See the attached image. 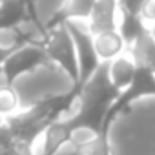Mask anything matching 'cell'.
<instances>
[{"instance_id": "7c38bea8", "label": "cell", "mask_w": 155, "mask_h": 155, "mask_svg": "<svg viewBox=\"0 0 155 155\" xmlns=\"http://www.w3.org/2000/svg\"><path fill=\"white\" fill-rule=\"evenodd\" d=\"M135 68L137 66L133 64V60L122 55L110 62V81L120 93L130 86L133 75H135Z\"/></svg>"}, {"instance_id": "ffe728a7", "label": "cell", "mask_w": 155, "mask_h": 155, "mask_svg": "<svg viewBox=\"0 0 155 155\" xmlns=\"http://www.w3.org/2000/svg\"><path fill=\"white\" fill-rule=\"evenodd\" d=\"M2 124H4V119H2V117H0V126H2Z\"/></svg>"}, {"instance_id": "8fae6325", "label": "cell", "mask_w": 155, "mask_h": 155, "mask_svg": "<svg viewBox=\"0 0 155 155\" xmlns=\"http://www.w3.org/2000/svg\"><path fill=\"white\" fill-rule=\"evenodd\" d=\"M93 46H95V51H97L101 62H111L113 58L120 57L122 51L126 49L124 42H122V38H120V35H119L117 29L95 35L93 37Z\"/></svg>"}, {"instance_id": "4fadbf2b", "label": "cell", "mask_w": 155, "mask_h": 155, "mask_svg": "<svg viewBox=\"0 0 155 155\" xmlns=\"http://www.w3.org/2000/svg\"><path fill=\"white\" fill-rule=\"evenodd\" d=\"M75 148L69 155H110V144H108V135H93V139L84 140V142H73Z\"/></svg>"}, {"instance_id": "9c48e42d", "label": "cell", "mask_w": 155, "mask_h": 155, "mask_svg": "<svg viewBox=\"0 0 155 155\" xmlns=\"http://www.w3.org/2000/svg\"><path fill=\"white\" fill-rule=\"evenodd\" d=\"M37 17L31 0H4L0 2V31L15 29L26 20Z\"/></svg>"}, {"instance_id": "30bf717a", "label": "cell", "mask_w": 155, "mask_h": 155, "mask_svg": "<svg viewBox=\"0 0 155 155\" xmlns=\"http://www.w3.org/2000/svg\"><path fill=\"white\" fill-rule=\"evenodd\" d=\"M119 13H120V22H117V31L124 42V48L130 49L148 31V26L142 22V18L139 15L128 13L124 9H119Z\"/></svg>"}, {"instance_id": "e0dca14e", "label": "cell", "mask_w": 155, "mask_h": 155, "mask_svg": "<svg viewBox=\"0 0 155 155\" xmlns=\"http://www.w3.org/2000/svg\"><path fill=\"white\" fill-rule=\"evenodd\" d=\"M117 2H119V9H124L128 13L139 15L146 0H117Z\"/></svg>"}, {"instance_id": "8992f818", "label": "cell", "mask_w": 155, "mask_h": 155, "mask_svg": "<svg viewBox=\"0 0 155 155\" xmlns=\"http://www.w3.org/2000/svg\"><path fill=\"white\" fill-rule=\"evenodd\" d=\"M146 95H155V75L144 68V66H137L135 68V75H133V79L130 82V86L119 95V99L113 102V106L110 108L108 111V117H106V122H104V130L108 131L111 120L122 113L133 101L140 99V97H146Z\"/></svg>"}, {"instance_id": "277c9868", "label": "cell", "mask_w": 155, "mask_h": 155, "mask_svg": "<svg viewBox=\"0 0 155 155\" xmlns=\"http://www.w3.org/2000/svg\"><path fill=\"white\" fill-rule=\"evenodd\" d=\"M49 64L46 51L42 46H33V44H26L18 49H15L0 66V77L6 86L13 88L15 81L18 77L37 69L38 66Z\"/></svg>"}, {"instance_id": "5bb4252c", "label": "cell", "mask_w": 155, "mask_h": 155, "mask_svg": "<svg viewBox=\"0 0 155 155\" xmlns=\"http://www.w3.org/2000/svg\"><path fill=\"white\" fill-rule=\"evenodd\" d=\"M0 155H33V150L18 144L6 126H0Z\"/></svg>"}, {"instance_id": "d6986e66", "label": "cell", "mask_w": 155, "mask_h": 155, "mask_svg": "<svg viewBox=\"0 0 155 155\" xmlns=\"http://www.w3.org/2000/svg\"><path fill=\"white\" fill-rule=\"evenodd\" d=\"M150 33H151V37H153V40H155V22L150 26Z\"/></svg>"}, {"instance_id": "7a4b0ae2", "label": "cell", "mask_w": 155, "mask_h": 155, "mask_svg": "<svg viewBox=\"0 0 155 155\" xmlns=\"http://www.w3.org/2000/svg\"><path fill=\"white\" fill-rule=\"evenodd\" d=\"M79 93H81V90H77L73 86L68 93L46 97V99L38 101L33 108H29L28 111L13 113V115L6 117L4 126L18 144L33 150V144L37 142V139L42 137L44 131L53 122L60 120V115L71 108V104L79 97Z\"/></svg>"}, {"instance_id": "ba28073f", "label": "cell", "mask_w": 155, "mask_h": 155, "mask_svg": "<svg viewBox=\"0 0 155 155\" xmlns=\"http://www.w3.org/2000/svg\"><path fill=\"white\" fill-rule=\"evenodd\" d=\"M117 11H119L117 0H97L91 9V15L88 18L90 35L95 37L106 31H115L117 29Z\"/></svg>"}, {"instance_id": "5b68a950", "label": "cell", "mask_w": 155, "mask_h": 155, "mask_svg": "<svg viewBox=\"0 0 155 155\" xmlns=\"http://www.w3.org/2000/svg\"><path fill=\"white\" fill-rule=\"evenodd\" d=\"M44 51L46 57L49 60V64H58L68 77L73 81V84H77L79 81V64H77V51L73 46V40L66 29V26H60L57 29L51 31L48 42L44 44Z\"/></svg>"}, {"instance_id": "52a82bcc", "label": "cell", "mask_w": 155, "mask_h": 155, "mask_svg": "<svg viewBox=\"0 0 155 155\" xmlns=\"http://www.w3.org/2000/svg\"><path fill=\"white\" fill-rule=\"evenodd\" d=\"M95 2L97 0H66L46 22H42L44 31L51 33L53 29L64 26L69 20H88Z\"/></svg>"}, {"instance_id": "2e32d148", "label": "cell", "mask_w": 155, "mask_h": 155, "mask_svg": "<svg viewBox=\"0 0 155 155\" xmlns=\"http://www.w3.org/2000/svg\"><path fill=\"white\" fill-rule=\"evenodd\" d=\"M139 17L142 18V22L148 28L155 22V0H146L142 9H140V13H139Z\"/></svg>"}, {"instance_id": "6da1fadb", "label": "cell", "mask_w": 155, "mask_h": 155, "mask_svg": "<svg viewBox=\"0 0 155 155\" xmlns=\"http://www.w3.org/2000/svg\"><path fill=\"white\" fill-rule=\"evenodd\" d=\"M120 91L110 81V62H102L91 79L81 88L79 93V111L71 119L62 120L66 128L75 133L81 130H88L93 135H101L108 131L104 130V122L110 108L119 99Z\"/></svg>"}, {"instance_id": "9a60e30c", "label": "cell", "mask_w": 155, "mask_h": 155, "mask_svg": "<svg viewBox=\"0 0 155 155\" xmlns=\"http://www.w3.org/2000/svg\"><path fill=\"white\" fill-rule=\"evenodd\" d=\"M18 108V99L13 88L2 84L0 86V117L6 119L9 115H13Z\"/></svg>"}, {"instance_id": "ac0fdd59", "label": "cell", "mask_w": 155, "mask_h": 155, "mask_svg": "<svg viewBox=\"0 0 155 155\" xmlns=\"http://www.w3.org/2000/svg\"><path fill=\"white\" fill-rule=\"evenodd\" d=\"M11 53H13L11 49H6V48H2V46H0V66H2V62H4V60H6V58L11 55Z\"/></svg>"}, {"instance_id": "3957f363", "label": "cell", "mask_w": 155, "mask_h": 155, "mask_svg": "<svg viewBox=\"0 0 155 155\" xmlns=\"http://www.w3.org/2000/svg\"><path fill=\"white\" fill-rule=\"evenodd\" d=\"M64 26H66L71 40H73V46L77 51V64H79V81L73 86L77 90H81L93 77V73L99 69V66L102 62L99 60V55H97L95 46H93V37L90 35L88 29L81 28L75 20H69Z\"/></svg>"}]
</instances>
